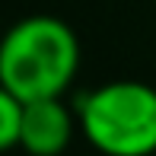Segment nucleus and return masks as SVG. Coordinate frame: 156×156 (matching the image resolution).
<instances>
[{"label":"nucleus","mask_w":156,"mask_h":156,"mask_svg":"<svg viewBox=\"0 0 156 156\" xmlns=\"http://www.w3.org/2000/svg\"><path fill=\"white\" fill-rule=\"evenodd\" d=\"M19 127H23V102L0 83V153L19 147Z\"/></svg>","instance_id":"4"},{"label":"nucleus","mask_w":156,"mask_h":156,"mask_svg":"<svg viewBox=\"0 0 156 156\" xmlns=\"http://www.w3.org/2000/svg\"><path fill=\"white\" fill-rule=\"evenodd\" d=\"M80 70V38L58 16H26L0 38V83L19 102L61 99Z\"/></svg>","instance_id":"1"},{"label":"nucleus","mask_w":156,"mask_h":156,"mask_svg":"<svg viewBox=\"0 0 156 156\" xmlns=\"http://www.w3.org/2000/svg\"><path fill=\"white\" fill-rule=\"evenodd\" d=\"M76 121L102 156H153L156 89L140 80H108L76 99Z\"/></svg>","instance_id":"2"},{"label":"nucleus","mask_w":156,"mask_h":156,"mask_svg":"<svg viewBox=\"0 0 156 156\" xmlns=\"http://www.w3.org/2000/svg\"><path fill=\"white\" fill-rule=\"evenodd\" d=\"M80 131L76 108L61 99H38L23 105V127H19V147L29 156H61L70 147L73 134Z\"/></svg>","instance_id":"3"}]
</instances>
